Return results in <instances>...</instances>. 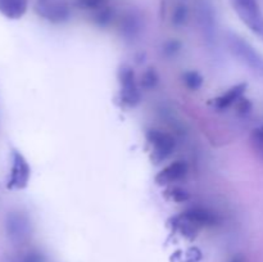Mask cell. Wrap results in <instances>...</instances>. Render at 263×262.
Masks as SVG:
<instances>
[{
    "label": "cell",
    "instance_id": "2e32d148",
    "mask_svg": "<svg viewBox=\"0 0 263 262\" xmlns=\"http://www.w3.org/2000/svg\"><path fill=\"white\" fill-rule=\"evenodd\" d=\"M9 262H46V258L41 252L27 251L10 258Z\"/></svg>",
    "mask_w": 263,
    "mask_h": 262
},
{
    "label": "cell",
    "instance_id": "7402d4cb",
    "mask_svg": "<svg viewBox=\"0 0 263 262\" xmlns=\"http://www.w3.org/2000/svg\"><path fill=\"white\" fill-rule=\"evenodd\" d=\"M233 262H238V261H233Z\"/></svg>",
    "mask_w": 263,
    "mask_h": 262
},
{
    "label": "cell",
    "instance_id": "ac0fdd59",
    "mask_svg": "<svg viewBox=\"0 0 263 262\" xmlns=\"http://www.w3.org/2000/svg\"><path fill=\"white\" fill-rule=\"evenodd\" d=\"M158 84V74L154 68H148L141 76V87L145 90H152Z\"/></svg>",
    "mask_w": 263,
    "mask_h": 262
},
{
    "label": "cell",
    "instance_id": "5bb4252c",
    "mask_svg": "<svg viewBox=\"0 0 263 262\" xmlns=\"http://www.w3.org/2000/svg\"><path fill=\"white\" fill-rule=\"evenodd\" d=\"M27 0H0V13L8 20H20L26 14Z\"/></svg>",
    "mask_w": 263,
    "mask_h": 262
},
{
    "label": "cell",
    "instance_id": "6da1fadb",
    "mask_svg": "<svg viewBox=\"0 0 263 262\" xmlns=\"http://www.w3.org/2000/svg\"><path fill=\"white\" fill-rule=\"evenodd\" d=\"M226 44L230 53L238 58L240 63L263 79V55L259 51H257L246 39L235 32H229L226 35Z\"/></svg>",
    "mask_w": 263,
    "mask_h": 262
},
{
    "label": "cell",
    "instance_id": "3957f363",
    "mask_svg": "<svg viewBox=\"0 0 263 262\" xmlns=\"http://www.w3.org/2000/svg\"><path fill=\"white\" fill-rule=\"evenodd\" d=\"M118 84H120V100L126 107L134 108L140 103L141 94L135 80V73L130 66L122 64L118 69Z\"/></svg>",
    "mask_w": 263,
    "mask_h": 262
},
{
    "label": "cell",
    "instance_id": "7a4b0ae2",
    "mask_svg": "<svg viewBox=\"0 0 263 262\" xmlns=\"http://www.w3.org/2000/svg\"><path fill=\"white\" fill-rule=\"evenodd\" d=\"M241 22L263 41V12L257 0H230Z\"/></svg>",
    "mask_w": 263,
    "mask_h": 262
},
{
    "label": "cell",
    "instance_id": "52a82bcc",
    "mask_svg": "<svg viewBox=\"0 0 263 262\" xmlns=\"http://www.w3.org/2000/svg\"><path fill=\"white\" fill-rule=\"evenodd\" d=\"M146 140L152 146V161L157 164L168 158L176 145L174 136L157 128L146 131Z\"/></svg>",
    "mask_w": 263,
    "mask_h": 262
},
{
    "label": "cell",
    "instance_id": "e0dca14e",
    "mask_svg": "<svg viewBox=\"0 0 263 262\" xmlns=\"http://www.w3.org/2000/svg\"><path fill=\"white\" fill-rule=\"evenodd\" d=\"M172 23L175 26H184L189 18V9L184 3H180L172 10Z\"/></svg>",
    "mask_w": 263,
    "mask_h": 262
},
{
    "label": "cell",
    "instance_id": "9a60e30c",
    "mask_svg": "<svg viewBox=\"0 0 263 262\" xmlns=\"http://www.w3.org/2000/svg\"><path fill=\"white\" fill-rule=\"evenodd\" d=\"M182 81H184L185 86L187 87L192 91H197L200 87L203 86V82H204V79H203L202 74L197 71H187L185 72L184 76H182Z\"/></svg>",
    "mask_w": 263,
    "mask_h": 262
},
{
    "label": "cell",
    "instance_id": "ffe728a7",
    "mask_svg": "<svg viewBox=\"0 0 263 262\" xmlns=\"http://www.w3.org/2000/svg\"><path fill=\"white\" fill-rule=\"evenodd\" d=\"M168 195H170V199L174 200V202L177 203H184L186 200L190 199V194L186 192L185 189L179 186H174L168 190Z\"/></svg>",
    "mask_w": 263,
    "mask_h": 262
},
{
    "label": "cell",
    "instance_id": "5b68a950",
    "mask_svg": "<svg viewBox=\"0 0 263 262\" xmlns=\"http://www.w3.org/2000/svg\"><path fill=\"white\" fill-rule=\"evenodd\" d=\"M31 167L21 152L13 149L10 153V171L7 186L10 190H22L28 185Z\"/></svg>",
    "mask_w": 263,
    "mask_h": 262
},
{
    "label": "cell",
    "instance_id": "4fadbf2b",
    "mask_svg": "<svg viewBox=\"0 0 263 262\" xmlns=\"http://www.w3.org/2000/svg\"><path fill=\"white\" fill-rule=\"evenodd\" d=\"M76 7L89 13L92 21L115 9L110 0H76Z\"/></svg>",
    "mask_w": 263,
    "mask_h": 262
},
{
    "label": "cell",
    "instance_id": "d6986e66",
    "mask_svg": "<svg viewBox=\"0 0 263 262\" xmlns=\"http://www.w3.org/2000/svg\"><path fill=\"white\" fill-rule=\"evenodd\" d=\"M251 143L254 151L263 158V127H257L252 131Z\"/></svg>",
    "mask_w": 263,
    "mask_h": 262
},
{
    "label": "cell",
    "instance_id": "44dd1931",
    "mask_svg": "<svg viewBox=\"0 0 263 262\" xmlns=\"http://www.w3.org/2000/svg\"><path fill=\"white\" fill-rule=\"evenodd\" d=\"M181 50V43L177 40H170L164 43L163 53L166 57H175Z\"/></svg>",
    "mask_w": 263,
    "mask_h": 262
},
{
    "label": "cell",
    "instance_id": "7c38bea8",
    "mask_svg": "<svg viewBox=\"0 0 263 262\" xmlns=\"http://www.w3.org/2000/svg\"><path fill=\"white\" fill-rule=\"evenodd\" d=\"M248 84L247 82H240V84H236L234 86H231L230 89L226 92L221 94L220 97H217L216 99H213V105H215L216 109L223 110L226 108L231 107V105L236 104L239 100L243 98L244 92H246Z\"/></svg>",
    "mask_w": 263,
    "mask_h": 262
},
{
    "label": "cell",
    "instance_id": "8992f818",
    "mask_svg": "<svg viewBox=\"0 0 263 262\" xmlns=\"http://www.w3.org/2000/svg\"><path fill=\"white\" fill-rule=\"evenodd\" d=\"M35 12L50 23H64L71 18V8L66 0H36Z\"/></svg>",
    "mask_w": 263,
    "mask_h": 262
},
{
    "label": "cell",
    "instance_id": "ba28073f",
    "mask_svg": "<svg viewBox=\"0 0 263 262\" xmlns=\"http://www.w3.org/2000/svg\"><path fill=\"white\" fill-rule=\"evenodd\" d=\"M5 228H7L8 236L14 241H23L31 235V221L23 212L9 213Z\"/></svg>",
    "mask_w": 263,
    "mask_h": 262
},
{
    "label": "cell",
    "instance_id": "277c9868",
    "mask_svg": "<svg viewBox=\"0 0 263 262\" xmlns=\"http://www.w3.org/2000/svg\"><path fill=\"white\" fill-rule=\"evenodd\" d=\"M198 22L203 39L210 48L217 43V21L216 12L211 0H198Z\"/></svg>",
    "mask_w": 263,
    "mask_h": 262
},
{
    "label": "cell",
    "instance_id": "9c48e42d",
    "mask_svg": "<svg viewBox=\"0 0 263 262\" xmlns=\"http://www.w3.org/2000/svg\"><path fill=\"white\" fill-rule=\"evenodd\" d=\"M118 26H120L121 35L126 40H134L140 35L143 30V21L136 10L128 9L118 18Z\"/></svg>",
    "mask_w": 263,
    "mask_h": 262
},
{
    "label": "cell",
    "instance_id": "30bf717a",
    "mask_svg": "<svg viewBox=\"0 0 263 262\" xmlns=\"http://www.w3.org/2000/svg\"><path fill=\"white\" fill-rule=\"evenodd\" d=\"M187 174V164L184 161H175L164 167L156 175V182L158 185H170L184 179Z\"/></svg>",
    "mask_w": 263,
    "mask_h": 262
},
{
    "label": "cell",
    "instance_id": "8fae6325",
    "mask_svg": "<svg viewBox=\"0 0 263 262\" xmlns=\"http://www.w3.org/2000/svg\"><path fill=\"white\" fill-rule=\"evenodd\" d=\"M187 222L192 223L194 228H202V226H212L217 222V216L215 212L204 207H192L181 213Z\"/></svg>",
    "mask_w": 263,
    "mask_h": 262
}]
</instances>
